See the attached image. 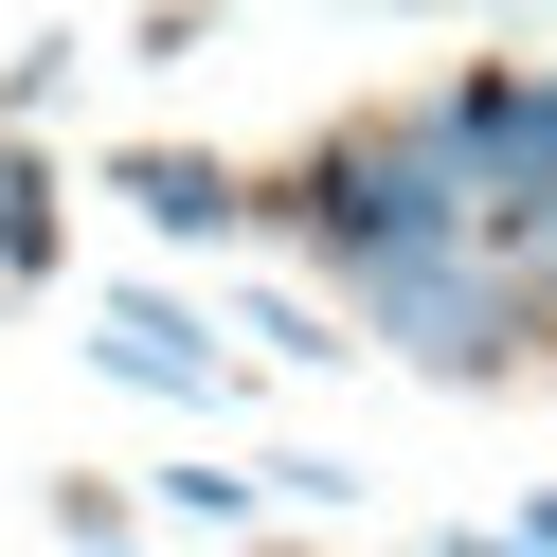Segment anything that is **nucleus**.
<instances>
[{
  "instance_id": "nucleus-4",
  "label": "nucleus",
  "mask_w": 557,
  "mask_h": 557,
  "mask_svg": "<svg viewBox=\"0 0 557 557\" xmlns=\"http://www.w3.org/2000/svg\"><path fill=\"white\" fill-rule=\"evenodd\" d=\"M90 360L145 377V396H216V324H198L181 288H109V306H90Z\"/></svg>"
},
{
  "instance_id": "nucleus-5",
  "label": "nucleus",
  "mask_w": 557,
  "mask_h": 557,
  "mask_svg": "<svg viewBox=\"0 0 557 557\" xmlns=\"http://www.w3.org/2000/svg\"><path fill=\"white\" fill-rule=\"evenodd\" d=\"M109 198H126L145 234H234V216H252V198H234V162H198V145H126Z\"/></svg>"
},
{
  "instance_id": "nucleus-3",
  "label": "nucleus",
  "mask_w": 557,
  "mask_h": 557,
  "mask_svg": "<svg viewBox=\"0 0 557 557\" xmlns=\"http://www.w3.org/2000/svg\"><path fill=\"white\" fill-rule=\"evenodd\" d=\"M449 145H468V234L485 252H557V73H468Z\"/></svg>"
},
{
  "instance_id": "nucleus-6",
  "label": "nucleus",
  "mask_w": 557,
  "mask_h": 557,
  "mask_svg": "<svg viewBox=\"0 0 557 557\" xmlns=\"http://www.w3.org/2000/svg\"><path fill=\"white\" fill-rule=\"evenodd\" d=\"M252 342H270V360H360V342H342L306 288H252Z\"/></svg>"
},
{
  "instance_id": "nucleus-7",
  "label": "nucleus",
  "mask_w": 557,
  "mask_h": 557,
  "mask_svg": "<svg viewBox=\"0 0 557 557\" xmlns=\"http://www.w3.org/2000/svg\"><path fill=\"white\" fill-rule=\"evenodd\" d=\"M162 504H181V521H252L270 485H252V468H162Z\"/></svg>"
},
{
  "instance_id": "nucleus-2",
  "label": "nucleus",
  "mask_w": 557,
  "mask_h": 557,
  "mask_svg": "<svg viewBox=\"0 0 557 557\" xmlns=\"http://www.w3.org/2000/svg\"><path fill=\"white\" fill-rule=\"evenodd\" d=\"M360 288V324L396 342L413 377H504V342H521V270H485L468 234L449 252H377V270H342Z\"/></svg>"
},
{
  "instance_id": "nucleus-8",
  "label": "nucleus",
  "mask_w": 557,
  "mask_h": 557,
  "mask_svg": "<svg viewBox=\"0 0 557 557\" xmlns=\"http://www.w3.org/2000/svg\"><path fill=\"white\" fill-rule=\"evenodd\" d=\"M0 270H37V162L0 145Z\"/></svg>"
},
{
  "instance_id": "nucleus-1",
  "label": "nucleus",
  "mask_w": 557,
  "mask_h": 557,
  "mask_svg": "<svg viewBox=\"0 0 557 557\" xmlns=\"http://www.w3.org/2000/svg\"><path fill=\"white\" fill-rule=\"evenodd\" d=\"M288 216L324 234V270L449 252V234H468V145H449V109H396V126H342V145H306Z\"/></svg>"
}]
</instances>
